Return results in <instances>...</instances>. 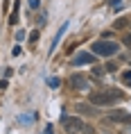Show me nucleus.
<instances>
[{"instance_id":"nucleus-1","label":"nucleus","mask_w":131,"mask_h":134,"mask_svg":"<svg viewBox=\"0 0 131 134\" xmlns=\"http://www.w3.org/2000/svg\"><path fill=\"white\" fill-rule=\"evenodd\" d=\"M90 102L97 107H106V105H115V102H120V100H124V93L122 91H102V93H93L90 96Z\"/></svg>"},{"instance_id":"nucleus-2","label":"nucleus","mask_w":131,"mask_h":134,"mask_svg":"<svg viewBox=\"0 0 131 134\" xmlns=\"http://www.w3.org/2000/svg\"><path fill=\"white\" fill-rule=\"evenodd\" d=\"M117 52V43L115 41H93V55L99 57H111Z\"/></svg>"},{"instance_id":"nucleus-3","label":"nucleus","mask_w":131,"mask_h":134,"mask_svg":"<svg viewBox=\"0 0 131 134\" xmlns=\"http://www.w3.org/2000/svg\"><path fill=\"white\" fill-rule=\"evenodd\" d=\"M61 125H63V130L68 134H79V132H84V123L77 116H68V114H63L61 116Z\"/></svg>"},{"instance_id":"nucleus-4","label":"nucleus","mask_w":131,"mask_h":134,"mask_svg":"<svg viewBox=\"0 0 131 134\" xmlns=\"http://www.w3.org/2000/svg\"><path fill=\"white\" fill-rule=\"evenodd\" d=\"M109 120H113V123H124V125L131 127V114H129V111H122V109L111 111V114H109Z\"/></svg>"},{"instance_id":"nucleus-5","label":"nucleus","mask_w":131,"mask_h":134,"mask_svg":"<svg viewBox=\"0 0 131 134\" xmlns=\"http://www.w3.org/2000/svg\"><path fill=\"white\" fill-rule=\"evenodd\" d=\"M70 62H72V66H86V64L95 62V55H90V52H77Z\"/></svg>"},{"instance_id":"nucleus-6","label":"nucleus","mask_w":131,"mask_h":134,"mask_svg":"<svg viewBox=\"0 0 131 134\" xmlns=\"http://www.w3.org/2000/svg\"><path fill=\"white\" fill-rule=\"evenodd\" d=\"M77 111L79 114H86V116H97V105H93V102H90V105H84V102H79V105H77Z\"/></svg>"},{"instance_id":"nucleus-7","label":"nucleus","mask_w":131,"mask_h":134,"mask_svg":"<svg viewBox=\"0 0 131 134\" xmlns=\"http://www.w3.org/2000/svg\"><path fill=\"white\" fill-rule=\"evenodd\" d=\"M66 30H68V23H63L61 30L54 34V41H52V46H50V52H54V50H57V46H59V41H61V36H63V32H66Z\"/></svg>"},{"instance_id":"nucleus-8","label":"nucleus","mask_w":131,"mask_h":134,"mask_svg":"<svg viewBox=\"0 0 131 134\" xmlns=\"http://www.w3.org/2000/svg\"><path fill=\"white\" fill-rule=\"evenodd\" d=\"M72 86H75V89H86L88 82L84 80V75H72Z\"/></svg>"},{"instance_id":"nucleus-9","label":"nucleus","mask_w":131,"mask_h":134,"mask_svg":"<svg viewBox=\"0 0 131 134\" xmlns=\"http://www.w3.org/2000/svg\"><path fill=\"white\" fill-rule=\"evenodd\" d=\"M18 5H21V0H16V2H14V9H11V14H9V23H11V25L18 23Z\"/></svg>"},{"instance_id":"nucleus-10","label":"nucleus","mask_w":131,"mask_h":134,"mask_svg":"<svg viewBox=\"0 0 131 134\" xmlns=\"http://www.w3.org/2000/svg\"><path fill=\"white\" fill-rule=\"evenodd\" d=\"M120 77H122V84H127V86H131V71H124L122 75H120Z\"/></svg>"},{"instance_id":"nucleus-11","label":"nucleus","mask_w":131,"mask_h":134,"mask_svg":"<svg viewBox=\"0 0 131 134\" xmlns=\"http://www.w3.org/2000/svg\"><path fill=\"white\" fill-rule=\"evenodd\" d=\"M48 84L52 86V89H57V86L61 84V82H59V80H57V77H50V80H48Z\"/></svg>"},{"instance_id":"nucleus-12","label":"nucleus","mask_w":131,"mask_h":134,"mask_svg":"<svg viewBox=\"0 0 131 134\" xmlns=\"http://www.w3.org/2000/svg\"><path fill=\"white\" fill-rule=\"evenodd\" d=\"M39 34H41V32H39V30H34V32L29 34V41H36V39H39Z\"/></svg>"},{"instance_id":"nucleus-13","label":"nucleus","mask_w":131,"mask_h":134,"mask_svg":"<svg viewBox=\"0 0 131 134\" xmlns=\"http://www.w3.org/2000/svg\"><path fill=\"white\" fill-rule=\"evenodd\" d=\"M82 134H95V130L93 127H88V125H84V132Z\"/></svg>"},{"instance_id":"nucleus-14","label":"nucleus","mask_w":131,"mask_h":134,"mask_svg":"<svg viewBox=\"0 0 131 134\" xmlns=\"http://www.w3.org/2000/svg\"><path fill=\"white\" fill-rule=\"evenodd\" d=\"M29 7H32V9H39V0H29Z\"/></svg>"},{"instance_id":"nucleus-15","label":"nucleus","mask_w":131,"mask_h":134,"mask_svg":"<svg viewBox=\"0 0 131 134\" xmlns=\"http://www.w3.org/2000/svg\"><path fill=\"white\" fill-rule=\"evenodd\" d=\"M21 123H32V116H21Z\"/></svg>"},{"instance_id":"nucleus-16","label":"nucleus","mask_w":131,"mask_h":134,"mask_svg":"<svg viewBox=\"0 0 131 134\" xmlns=\"http://www.w3.org/2000/svg\"><path fill=\"white\" fill-rule=\"evenodd\" d=\"M124 46H129V48H131V34L124 36Z\"/></svg>"},{"instance_id":"nucleus-17","label":"nucleus","mask_w":131,"mask_h":134,"mask_svg":"<svg viewBox=\"0 0 131 134\" xmlns=\"http://www.w3.org/2000/svg\"><path fill=\"white\" fill-rule=\"evenodd\" d=\"M120 2H122V0H109V5H111V7H117Z\"/></svg>"},{"instance_id":"nucleus-18","label":"nucleus","mask_w":131,"mask_h":134,"mask_svg":"<svg viewBox=\"0 0 131 134\" xmlns=\"http://www.w3.org/2000/svg\"><path fill=\"white\" fill-rule=\"evenodd\" d=\"M45 134H54V132H52V125H48V127H45Z\"/></svg>"},{"instance_id":"nucleus-19","label":"nucleus","mask_w":131,"mask_h":134,"mask_svg":"<svg viewBox=\"0 0 131 134\" xmlns=\"http://www.w3.org/2000/svg\"><path fill=\"white\" fill-rule=\"evenodd\" d=\"M127 23H131V18H129V21H127Z\"/></svg>"},{"instance_id":"nucleus-20","label":"nucleus","mask_w":131,"mask_h":134,"mask_svg":"<svg viewBox=\"0 0 131 134\" xmlns=\"http://www.w3.org/2000/svg\"><path fill=\"white\" fill-rule=\"evenodd\" d=\"M124 134H131V132H124Z\"/></svg>"},{"instance_id":"nucleus-21","label":"nucleus","mask_w":131,"mask_h":134,"mask_svg":"<svg viewBox=\"0 0 131 134\" xmlns=\"http://www.w3.org/2000/svg\"><path fill=\"white\" fill-rule=\"evenodd\" d=\"M129 62H131V59H129Z\"/></svg>"}]
</instances>
